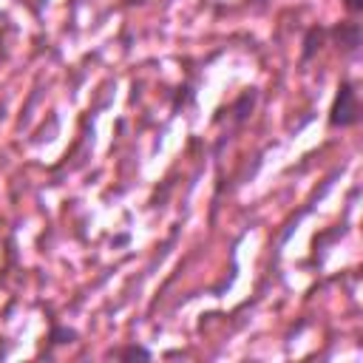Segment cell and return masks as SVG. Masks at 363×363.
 I'll return each mask as SVG.
<instances>
[{
	"label": "cell",
	"mask_w": 363,
	"mask_h": 363,
	"mask_svg": "<svg viewBox=\"0 0 363 363\" xmlns=\"http://www.w3.org/2000/svg\"><path fill=\"white\" fill-rule=\"evenodd\" d=\"M357 119H360V102H357L354 82L343 79L337 85V94L329 111V128H349V125H357Z\"/></svg>",
	"instance_id": "1"
},
{
	"label": "cell",
	"mask_w": 363,
	"mask_h": 363,
	"mask_svg": "<svg viewBox=\"0 0 363 363\" xmlns=\"http://www.w3.org/2000/svg\"><path fill=\"white\" fill-rule=\"evenodd\" d=\"M332 34L340 40V48H343V51L357 54V48H360V26H357V23H340Z\"/></svg>",
	"instance_id": "2"
},
{
	"label": "cell",
	"mask_w": 363,
	"mask_h": 363,
	"mask_svg": "<svg viewBox=\"0 0 363 363\" xmlns=\"http://www.w3.org/2000/svg\"><path fill=\"white\" fill-rule=\"evenodd\" d=\"M111 354L119 357V360H130V357L150 360V349H145V346H128V349H116V352H111Z\"/></svg>",
	"instance_id": "3"
},
{
	"label": "cell",
	"mask_w": 363,
	"mask_h": 363,
	"mask_svg": "<svg viewBox=\"0 0 363 363\" xmlns=\"http://www.w3.org/2000/svg\"><path fill=\"white\" fill-rule=\"evenodd\" d=\"M74 337H77V332L68 329V326H54L51 335H48V340H54V343H71Z\"/></svg>",
	"instance_id": "4"
},
{
	"label": "cell",
	"mask_w": 363,
	"mask_h": 363,
	"mask_svg": "<svg viewBox=\"0 0 363 363\" xmlns=\"http://www.w3.org/2000/svg\"><path fill=\"white\" fill-rule=\"evenodd\" d=\"M346 9H349V11H354V14H357V11H360V9H363V0H346Z\"/></svg>",
	"instance_id": "5"
}]
</instances>
